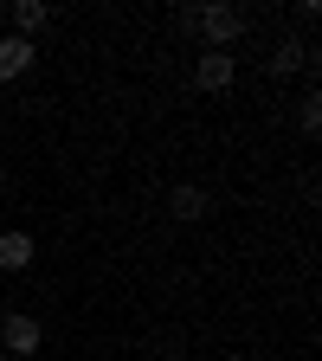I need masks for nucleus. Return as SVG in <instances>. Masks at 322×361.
<instances>
[{"label": "nucleus", "mask_w": 322, "mask_h": 361, "mask_svg": "<svg viewBox=\"0 0 322 361\" xmlns=\"http://www.w3.org/2000/svg\"><path fill=\"white\" fill-rule=\"evenodd\" d=\"M32 39H20V32H7V39H0V84H13V78H26L32 71Z\"/></svg>", "instance_id": "nucleus-4"}, {"label": "nucleus", "mask_w": 322, "mask_h": 361, "mask_svg": "<svg viewBox=\"0 0 322 361\" xmlns=\"http://www.w3.org/2000/svg\"><path fill=\"white\" fill-rule=\"evenodd\" d=\"M233 78H239V59L233 52H200V65H194V84L200 90H233Z\"/></svg>", "instance_id": "nucleus-3"}, {"label": "nucleus", "mask_w": 322, "mask_h": 361, "mask_svg": "<svg viewBox=\"0 0 322 361\" xmlns=\"http://www.w3.org/2000/svg\"><path fill=\"white\" fill-rule=\"evenodd\" d=\"M39 342H45L39 316H26V310H7V316H0V348H7L13 361H32V355H39Z\"/></svg>", "instance_id": "nucleus-2"}, {"label": "nucleus", "mask_w": 322, "mask_h": 361, "mask_svg": "<svg viewBox=\"0 0 322 361\" xmlns=\"http://www.w3.org/2000/svg\"><path fill=\"white\" fill-rule=\"evenodd\" d=\"M264 71H271V78H290V71H316V52H309L303 39H284L278 52L264 59Z\"/></svg>", "instance_id": "nucleus-5"}, {"label": "nucleus", "mask_w": 322, "mask_h": 361, "mask_svg": "<svg viewBox=\"0 0 322 361\" xmlns=\"http://www.w3.org/2000/svg\"><path fill=\"white\" fill-rule=\"evenodd\" d=\"M0 20H7V7H0Z\"/></svg>", "instance_id": "nucleus-10"}, {"label": "nucleus", "mask_w": 322, "mask_h": 361, "mask_svg": "<svg viewBox=\"0 0 322 361\" xmlns=\"http://www.w3.org/2000/svg\"><path fill=\"white\" fill-rule=\"evenodd\" d=\"M194 32H206V52H233L239 32H245V13H239V7H225V0H206Z\"/></svg>", "instance_id": "nucleus-1"}, {"label": "nucleus", "mask_w": 322, "mask_h": 361, "mask_svg": "<svg viewBox=\"0 0 322 361\" xmlns=\"http://www.w3.org/2000/svg\"><path fill=\"white\" fill-rule=\"evenodd\" d=\"M206 207H213V200H206V188H194V180H180V188L168 194V213H174L180 226H194V219H206Z\"/></svg>", "instance_id": "nucleus-6"}, {"label": "nucleus", "mask_w": 322, "mask_h": 361, "mask_svg": "<svg viewBox=\"0 0 322 361\" xmlns=\"http://www.w3.org/2000/svg\"><path fill=\"white\" fill-rule=\"evenodd\" d=\"M297 116H303V129H309V135L322 129V90H309V97H303V110H297Z\"/></svg>", "instance_id": "nucleus-9"}, {"label": "nucleus", "mask_w": 322, "mask_h": 361, "mask_svg": "<svg viewBox=\"0 0 322 361\" xmlns=\"http://www.w3.org/2000/svg\"><path fill=\"white\" fill-rule=\"evenodd\" d=\"M32 258H39L32 233H0V271H26Z\"/></svg>", "instance_id": "nucleus-7"}, {"label": "nucleus", "mask_w": 322, "mask_h": 361, "mask_svg": "<svg viewBox=\"0 0 322 361\" xmlns=\"http://www.w3.org/2000/svg\"><path fill=\"white\" fill-rule=\"evenodd\" d=\"M7 20H13V32H20V39H32L45 20H52V7H45V0H13V7H7Z\"/></svg>", "instance_id": "nucleus-8"}]
</instances>
